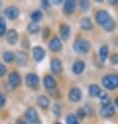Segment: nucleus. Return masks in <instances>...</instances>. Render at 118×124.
<instances>
[{
  "label": "nucleus",
  "mask_w": 118,
  "mask_h": 124,
  "mask_svg": "<svg viewBox=\"0 0 118 124\" xmlns=\"http://www.w3.org/2000/svg\"><path fill=\"white\" fill-rule=\"evenodd\" d=\"M73 49L75 52L79 54H86L91 49V45H90L89 41L85 39H77L73 44Z\"/></svg>",
  "instance_id": "nucleus-1"
},
{
  "label": "nucleus",
  "mask_w": 118,
  "mask_h": 124,
  "mask_svg": "<svg viewBox=\"0 0 118 124\" xmlns=\"http://www.w3.org/2000/svg\"><path fill=\"white\" fill-rule=\"evenodd\" d=\"M102 85L108 90H114L118 87V75L109 74L102 78Z\"/></svg>",
  "instance_id": "nucleus-2"
},
{
  "label": "nucleus",
  "mask_w": 118,
  "mask_h": 124,
  "mask_svg": "<svg viewBox=\"0 0 118 124\" xmlns=\"http://www.w3.org/2000/svg\"><path fill=\"white\" fill-rule=\"evenodd\" d=\"M112 18V17L110 16V14L108 13L107 11H98L96 13V15H95V19H96V22L99 24V25H103L105 23H107L109 20Z\"/></svg>",
  "instance_id": "nucleus-3"
},
{
  "label": "nucleus",
  "mask_w": 118,
  "mask_h": 124,
  "mask_svg": "<svg viewBox=\"0 0 118 124\" xmlns=\"http://www.w3.org/2000/svg\"><path fill=\"white\" fill-rule=\"evenodd\" d=\"M25 81H26V85L33 89H37L38 85H39V77H38V75L34 74V73L27 74Z\"/></svg>",
  "instance_id": "nucleus-4"
},
{
  "label": "nucleus",
  "mask_w": 118,
  "mask_h": 124,
  "mask_svg": "<svg viewBox=\"0 0 118 124\" xmlns=\"http://www.w3.org/2000/svg\"><path fill=\"white\" fill-rule=\"evenodd\" d=\"M33 55H34V60L36 62H41L44 60L46 52H45L44 48L41 46H36L33 48Z\"/></svg>",
  "instance_id": "nucleus-5"
},
{
  "label": "nucleus",
  "mask_w": 118,
  "mask_h": 124,
  "mask_svg": "<svg viewBox=\"0 0 118 124\" xmlns=\"http://www.w3.org/2000/svg\"><path fill=\"white\" fill-rule=\"evenodd\" d=\"M16 63L19 65V66H25L28 62V56H27V53L25 51H18L15 54V60Z\"/></svg>",
  "instance_id": "nucleus-6"
},
{
  "label": "nucleus",
  "mask_w": 118,
  "mask_h": 124,
  "mask_svg": "<svg viewBox=\"0 0 118 124\" xmlns=\"http://www.w3.org/2000/svg\"><path fill=\"white\" fill-rule=\"evenodd\" d=\"M19 14H20V12H19L18 8H16V6H13V5L8 6V8H6L5 11H4V15L8 17L9 20H15V19H17L19 17Z\"/></svg>",
  "instance_id": "nucleus-7"
},
{
  "label": "nucleus",
  "mask_w": 118,
  "mask_h": 124,
  "mask_svg": "<svg viewBox=\"0 0 118 124\" xmlns=\"http://www.w3.org/2000/svg\"><path fill=\"white\" fill-rule=\"evenodd\" d=\"M50 67H51L52 73L55 74V75L61 74L62 71H63V65H62L61 61L59 60V58H52V60H51Z\"/></svg>",
  "instance_id": "nucleus-8"
},
{
  "label": "nucleus",
  "mask_w": 118,
  "mask_h": 124,
  "mask_svg": "<svg viewBox=\"0 0 118 124\" xmlns=\"http://www.w3.org/2000/svg\"><path fill=\"white\" fill-rule=\"evenodd\" d=\"M25 119L28 121L29 123H36L39 120L38 117V113L34 108H27V111L25 112Z\"/></svg>",
  "instance_id": "nucleus-9"
},
{
  "label": "nucleus",
  "mask_w": 118,
  "mask_h": 124,
  "mask_svg": "<svg viewBox=\"0 0 118 124\" xmlns=\"http://www.w3.org/2000/svg\"><path fill=\"white\" fill-rule=\"evenodd\" d=\"M62 48H63V44H62L61 40L59 39L58 37H54V38H52V39L50 40L49 49L51 51H53V52H59V51L62 50Z\"/></svg>",
  "instance_id": "nucleus-10"
},
{
  "label": "nucleus",
  "mask_w": 118,
  "mask_h": 124,
  "mask_svg": "<svg viewBox=\"0 0 118 124\" xmlns=\"http://www.w3.org/2000/svg\"><path fill=\"white\" fill-rule=\"evenodd\" d=\"M8 82H9V85H11L13 88L18 87V85L21 84V76H20V74L18 73V72L14 71V72H12V73H9V75H8Z\"/></svg>",
  "instance_id": "nucleus-11"
},
{
  "label": "nucleus",
  "mask_w": 118,
  "mask_h": 124,
  "mask_svg": "<svg viewBox=\"0 0 118 124\" xmlns=\"http://www.w3.org/2000/svg\"><path fill=\"white\" fill-rule=\"evenodd\" d=\"M5 38L8 43H9L11 45H14V44L17 43V41L19 39V34L17 32V30L15 29H9L8 32L5 33Z\"/></svg>",
  "instance_id": "nucleus-12"
},
{
  "label": "nucleus",
  "mask_w": 118,
  "mask_h": 124,
  "mask_svg": "<svg viewBox=\"0 0 118 124\" xmlns=\"http://www.w3.org/2000/svg\"><path fill=\"white\" fill-rule=\"evenodd\" d=\"M114 114H115V108L111 104H108V105H103L101 109H100V115L105 118H109V117H112Z\"/></svg>",
  "instance_id": "nucleus-13"
},
{
  "label": "nucleus",
  "mask_w": 118,
  "mask_h": 124,
  "mask_svg": "<svg viewBox=\"0 0 118 124\" xmlns=\"http://www.w3.org/2000/svg\"><path fill=\"white\" fill-rule=\"evenodd\" d=\"M82 98V91L79 90L78 88H72L70 92H69V99L72 101V102H78Z\"/></svg>",
  "instance_id": "nucleus-14"
},
{
  "label": "nucleus",
  "mask_w": 118,
  "mask_h": 124,
  "mask_svg": "<svg viewBox=\"0 0 118 124\" xmlns=\"http://www.w3.org/2000/svg\"><path fill=\"white\" fill-rule=\"evenodd\" d=\"M44 85L47 90H53L57 88V81L51 75H46L44 77Z\"/></svg>",
  "instance_id": "nucleus-15"
},
{
  "label": "nucleus",
  "mask_w": 118,
  "mask_h": 124,
  "mask_svg": "<svg viewBox=\"0 0 118 124\" xmlns=\"http://www.w3.org/2000/svg\"><path fill=\"white\" fill-rule=\"evenodd\" d=\"M60 33H61V37L62 39L67 41L69 38L71 36V29L70 27H69L67 24H63V25H61L60 27Z\"/></svg>",
  "instance_id": "nucleus-16"
},
{
  "label": "nucleus",
  "mask_w": 118,
  "mask_h": 124,
  "mask_svg": "<svg viewBox=\"0 0 118 124\" xmlns=\"http://www.w3.org/2000/svg\"><path fill=\"white\" fill-rule=\"evenodd\" d=\"M75 6H76L75 1H73V0H67L64 4V13L67 14V15H71L75 11Z\"/></svg>",
  "instance_id": "nucleus-17"
},
{
  "label": "nucleus",
  "mask_w": 118,
  "mask_h": 124,
  "mask_svg": "<svg viewBox=\"0 0 118 124\" xmlns=\"http://www.w3.org/2000/svg\"><path fill=\"white\" fill-rule=\"evenodd\" d=\"M85 67H86V65H85L84 62L77 61V62H75V63L73 64V66H72V71H73L75 74H81V73L84 72Z\"/></svg>",
  "instance_id": "nucleus-18"
},
{
  "label": "nucleus",
  "mask_w": 118,
  "mask_h": 124,
  "mask_svg": "<svg viewBox=\"0 0 118 124\" xmlns=\"http://www.w3.org/2000/svg\"><path fill=\"white\" fill-rule=\"evenodd\" d=\"M38 104H39L40 108H42L44 109H47L48 108H49L50 101H49V99H48V97L42 95V96H39V97H38Z\"/></svg>",
  "instance_id": "nucleus-19"
},
{
  "label": "nucleus",
  "mask_w": 118,
  "mask_h": 124,
  "mask_svg": "<svg viewBox=\"0 0 118 124\" xmlns=\"http://www.w3.org/2000/svg\"><path fill=\"white\" fill-rule=\"evenodd\" d=\"M81 27L84 30H90V29H92L93 24H92V21L90 20V18H88V17H84V18L81 20Z\"/></svg>",
  "instance_id": "nucleus-20"
},
{
  "label": "nucleus",
  "mask_w": 118,
  "mask_h": 124,
  "mask_svg": "<svg viewBox=\"0 0 118 124\" xmlns=\"http://www.w3.org/2000/svg\"><path fill=\"white\" fill-rule=\"evenodd\" d=\"M100 91H101V90H100V88L97 85H95V84L91 85L89 87V95L91 96V97H96V96L99 94Z\"/></svg>",
  "instance_id": "nucleus-21"
},
{
  "label": "nucleus",
  "mask_w": 118,
  "mask_h": 124,
  "mask_svg": "<svg viewBox=\"0 0 118 124\" xmlns=\"http://www.w3.org/2000/svg\"><path fill=\"white\" fill-rule=\"evenodd\" d=\"M108 54H109V48H108V46H102L99 49V52H98L100 61H102V62L106 61L108 57Z\"/></svg>",
  "instance_id": "nucleus-22"
},
{
  "label": "nucleus",
  "mask_w": 118,
  "mask_h": 124,
  "mask_svg": "<svg viewBox=\"0 0 118 124\" xmlns=\"http://www.w3.org/2000/svg\"><path fill=\"white\" fill-rule=\"evenodd\" d=\"M42 18H43V13L41 11H34V13H32V15H30V19H32V21L34 23L39 22Z\"/></svg>",
  "instance_id": "nucleus-23"
},
{
  "label": "nucleus",
  "mask_w": 118,
  "mask_h": 124,
  "mask_svg": "<svg viewBox=\"0 0 118 124\" xmlns=\"http://www.w3.org/2000/svg\"><path fill=\"white\" fill-rule=\"evenodd\" d=\"M115 26H116V23H115V21L113 20V18H111L107 23H105V24L102 25L103 29L107 30V31H112V30H114Z\"/></svg>",
  "instance_id": "nucleus-24"
},
{
  "label": "nucleus",
  "mask_w": 118,
  "mask_h": 124,
  "mask_svg": "<svg viewBox=\"0 0 118 124\" xmlns=\"http://www.w3.org/2000/svg\"><path fill=\"white\" fill-rule=\"evenodd\" d=\"M3 60H4L5 63H12V62L15 60V53L11 52V51H6V52L3 53Z\"/></svg>",
  "instance_id": "nucleus-25"
},
{
  "label": "nucleus",
  "mask_w": 118,
  "mask_h": 124,
  "mask_svg": "<svg viewBox=\"0 0 118 124\" xmlns=\"http://www.w3.org/2000/svg\"><path fill=\"white\" fill-rule=\"evenodd\" d=\"M6 33V23L4 18L0 17V37H3Z\"/></svg>",
  "instance_id": "nucleus-26"
},
{
  "label": "nucleus",
  "mask_w": 118,
  "mask_h": 124,
  "mask_svg": "<svg viewBox=\"0 0 118 124\" xmlns=\"http://www.w3.org/2000/svg\"><path fill=\"white\" fill-rule=\"evenodd\" d=\"M27 29H28V31L30 33H38L40 31V26L38 25L37 23H30V24H28Z\"/></svg>",
  "instance_id": "nucleus-27"
},
{
  "label": "nucleus",
  "mask_w": 118,
  "mask_h": 124,
  "mask_svg": "<svg viewBox=\"0 0 118 124\" xmlns=\"http://www.w3.org/2000/svg\"><path fill=\"white\" fill-rule=\"evenodd\" d=\"M66 121H67V124H78V120H77V118H76V116H74L73 114L68 115Z\"/></svg>",
  "instance_id": "nucleus-28"
},
{
  "label": "nucleus",
  "mask_w": 118,
  "mask_h": 124,
  "mask_svg": "<svg viewBox=\"0 0 118 124\" xmlns=\"http://www.w3.org/2000/svg\"><path fill=\"white\" fill-rule=\"evenodd\" d=\"M85 116H86V111H85V108H79L77 109V114H76V118L84 119V118H85Z\"/></svg>",
  "instance_id": "nucleus-29"
},
{
  "label": "nucleus",
  "mask_w": 118,
  "mask_h": 124,
  "mask_svg": "<svg viewBox=\"0 0 118 124\" xmlns=\"http://www.w3.org/2000/svg\"><path fill=\"white\" fill-rule=\"evenodd\" d=\"M111 63L113 65H118V53H114L111 56Z\"/></svg>",
  "instance_id": "nucleus-30"
},
{
  "label": "nucleus",
  "mask_w": 118,
  "mask_h": 124,
  "mask_svg": "<svg viewBox=\"0 0 118 124\" xmlns=\"http://www.w3.org/2000/svg\"><path fill=\"white\" fill-rule=\"evenodd\" d=\"M81 8L83 11H88L89 8V2L88 1H81Z\"/></svg>",
  "instance_id": "nucleus-31"
},
{
  "label": "nucleus",
  "mask_w": 118,
  "mask_h": 124,
  "mask_svg": "<svg viewBox=\"0 0 118 124\" xmlns=\"http://www.w3.org/2000/svg\"><path fill=\"white\" fill-rule=\"evenodd\" d=\"M6 73V68L3 64H0V77L4 76V74Z\"/></svg>",
  "instance_id": "nucleus-32"
},
{
  "label": "nucleus",
  "mask_w": 118,
  "mask_h": 124,
  "mask_svg": "<svg viewBox=\"0 0 118 124\" xmlns=\"http://www.w3.org/2000/svg\"><path fill=\"white\" fill-rule=\"evenodd\" d=\"M100 103H101V105H108V104H110V97H105L103 99H101V101H100Z\"/></svg>",
  "instance_id": "nucleus-33"
},
{
  "label": "nucleus",
  "mask_w": 118,
  "mask_h": 124,
  "mask_svg": "<svg viewBox=\"0 0 118 124\" xmlns=\"http://www.w3.org/2000/svg\"><path fill=\"white\" fill-rule=\"evenodd\" d=\"M5 103V96L0 93V108H2Z\"/></svg>",
  "instance_id": "nucleus-34"
},
{
  "label": "nucleus",
  "mask_w": 118,
  "mask_h": 124,
  "mask_svg": "<svg viewBox=\"0 0 118 124\" xmlns=\"http://www.w3.org/2000/svg\"><path fill=\"white\" fill-rule=\"evenodd\" d=\"M49 33H50V29L47 28V27H45L44 30H43V38H44V39H46Z\"/></svg>",
  "instance_id": "nucleus-35"
},
{
  "label": "nucleus",
  "mask_w": 118,
  "mask_h": 124,
  "mask_svg": "<svg viewBox=\"0 0 118 124\" xmlns=\"http://www.w3.org/2000/svg\"><path fill=\"white\" fill-rule=\"evenodd\" d=\"M107 93L106 92H103V91H100L99 92V94L98 95H97V97H99V99H100V100H101V99H103V98H105V97H107Z\"/></svg>",
  "instance_id": "nucleus-36"
},
{
  "label": "nucleus",
  "mask_w": 118,
  "mask_h": 124,
  "mask_svg": "<svg viewBox=\"0 0 118 124\" xmlns=\"http://www.w3.org/2000/svg\"><path fill=\"white\" fill-rule=\"evenodd\" d=\"M22 46L23 47H25V48H28V46H29V44H28V41L27 40H25V41H22Z\"/></svg>",
  "instance_id": "nucleus-37"
},
{
  "label": "nucleus",
  "mask_w": 118,
  "mask_h": 124,
  "mask_svg": "<svg viewBox=\"0 0 118 124\" xmlns=\"http://www.w3.org/2000/svg\"><path fill=\"white\" fill-rule=\"evenodd\" d=\"M16 124H27L25 121H23V120H18V121L16 122Z\"/></svg>",
  "instance_id": "nucleus-38"
},
{
  "label": "nucleus",
  "mask_w": 118,
  "mask_h": 124,
  "mask_svg": "<svg viewBox=\"0 0 118 124\" xmlns=\"http://www.w3.org/2000/svg\"><path fill=\"white\" fill-rule=\"evenodd\" d=\"M53 3H54V4H60L61 0H53Z\"/></svg>",
  "instance_id": "nucleus-39"
},
{
  "label": "nucleus",
  "mask_w": 118,
  "mask_h": 124,
  "mask_svg": "<svg viewBox=\"0 0 118 124\" xmlns=\"http://www.w3.org/2000/svg\"><path fill=\"white\" fill-rule=\"evenodd\" d=\"M115 103H116V105L118 106V97H117V98L115 99Z\"/></svg>",
  "instance_id": "nucleus-40"
},
{
  "label": "nucleus",
  "mask_w": 118,
  "mask_h": 124,
  "mask_svg": "<svg viewBox=\"0 0 118 124\" xmlns=\"http://www.w3.org/2000/svg\"><path fill=\"white\" fill-rule=\"evenodd\" d=\"M54 124H61V123H54Z\"/></svg>",
  "instance_id": "nucleus-41"
}]
</instances>
